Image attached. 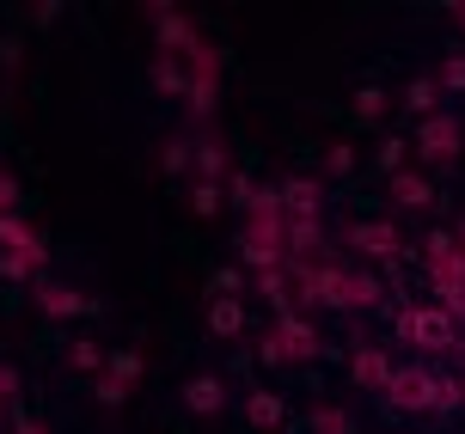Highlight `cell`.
<instances>
[{"label":"cell","mask_w":465,"mask_h":434,"mask_svg":"<svg viewBox=\"0 0 465 434\" xmlns=\"http://www.w3.org/2000/svg\"><path fill=\"white\" fill-rule=\"evenodd\" d=\"M319 355V330L301 319V312H276V330L263 343V361L282 367V361H312Z\"/></svg>","instance_id":"7a4b0ae2"},{"label":"cell","mask_w":465,"mask_h":434,"mask_svg":"<svg viewBox=\"0 0 465 434\" xmlns=\"http://www.w3.org/2000/svg\"><path fill=\"white\" fill-rule=\"evenodd\" d=\"M239 330H245L239 300H232V294H214V300H209V337H239Z\"/></svg>","instance_id":"9c48e42d"},{"label":"cell","mask_w":465,"mask_h":434,"mask_svg":"<svg viewBox=\"0 0 465 434\" xmlns=\"http://www.w3.org/2000/svg\"><path fill=\"white\" fill-rule=\"evenodd\" d=\"M190 160H196V172H203V178H221V172H227V153H221V141H203V147H196V153H190Z\"/></svg>","instance_id":"2e32d148"},{"label":"cell","mask_w":465,"mask_h":434,"mask_svg":"<svg viewBox=\"0 0 465 434\" xmlns=\"http://www.w3.org/2000/svg\"><path fill=\"white\" fill-rule=\"evenodd\" d=\"M37 306H44L49 319H80V312H93L74 288H37Z\"/></svg>","instance_id":"8fae6325"},{"label":"cell","mask_w":465,"mask_h":434,"mask_svg":"<svg viewBox=\"0 0 465 434\" xmlns=\"http://www.w3.org/2000/svg\"><path fill=\"white\" fill-rule=\"evenodd\" d=\"M349 380H355L361 391H386V386H392V355H386V349H355Z\"/></svg>","instance_id":"52a82bcc"},{"label":"cell","mask_w":465,"mask_h":434,"mask_svg":"<svg viewBox=\"0 0 465 434\" xmlns=\"http://www.w3.org/2000/svg\"><path fill=\"white\" fill-rule=\"evenodd\" d=\"M245 416H252V429L270 434V429H282V416H288V410H282L276 391H252V398H245Z\"/></svg>","instance_id":"7c38bea8"},{"label":"cell","mask_w":465,"mask_h":434,"mask_svg":"<svg viewBox=\"0 0 465 434\" xmlns=\"http://www.w3.org/2000/svg\"><path fill=\"white\" fill-rule=\"evenodd\" d=\"M184 410L190 416H221L227 410V380H221V373H196L184 386Z\"/></svg>","instance_id":"8992f818"},{"label":"cell","mask_w":465,"mask_h":434,"mask_svg":"<svg viewBox=\"0 0 465 434\" xmlns=\"http://www.w3.org/2000/svg\"><path fill=\"white\" fill-rule=\"evenodd\" d=\"M465 404V386L460 380H441V373H435V410H460Z\"/></svg>","instance_id":"44dd1931"},{"label":"cell","mask_w":465,"mask_h":434,"mask_svg":"<svg viewBox=\"0 0 465 434\" xmlns=\"http://www.w3.org/2000/svg\"><path fill=\"white\" fill-rule=\"evenodd\" d=\"M19 434H44V422H31V416H19Z\"/></svg>","instance_id":"4dcf8cb0"},{"label":"cell","mask_w":465,"mask_h":434,"mask_svg":"<svg viewBox=\"0 0 465 434\" xmlns=\"http://www.w3.org/2000/svg\"><path fill=\"white\" fill-rule=\"evenodd\" d=\"M392 202L398 208H429V202H435V183L417 178V172H398V178H392Z\"/></svg>","instance_id":"30bf717a"},{"label":"cell","mask_w":465,"mask_h":434,"mask_svg":"<svg viewBox=\"0 0 465 434\" xmlns=\"http://www.w3.org/2000/svg\"><path fill=\"white\" fill-rule=\"evenodd\" d=\"M312 434H355V422H349V410L325 404V410H312Z\"/></svg>","instance_id":"e0dca14e"},{"label":"cell","mask_w":465,"mask_h":434,"mask_svg":"<svg viewBox=\"0 0 465 434\" xmlns=\"http://www.w3.org/2000/svg\"><path fill=\"white\" fill-rule=\"evenodd\" d=\"M398 337L422 355H447V349L460 343V319L447 312L441 300H429V306H404L398 312Z\"/></svg>","instance_id":"6da1fadb"},{"label":"cell","mask_w":465,"mask_h":434,"mask_svg":"<svg viewBox=\"0 0 465 434\" xmlns=\"http://www.w3.org/2000/svg\"><path fill=\"white\" fill-rule=\"evenodd\" d=\"M104 367H111V380H123V386H135V380H141V355H135V349H123V355H104Z\"/></svg>","instance_id":"d6986e66"},{"label":"cell","mask_w":465,"mask_h":434,"mask_svg":"<svg viewBox=\"0 0 465 434\" xmlns=\"http://www.w3.org/2000/svg\"><path fill=\"white\" fill-rule=\"evenodd\" d=\"M190 165V147L184 141H165V172H184Z\"/></svg>","instance_id":"4316f807"},{"label":"cell","mask_w":465,"mask_h":434,"mask_svg":"<svg viewBox=\"0 0 465 434\" xmlns=\"http://www.w3.org/2000/svg\"><path fill=\"white\" fill-rule=\"evenodd\" d=\"M453 19H460V25H465V6H453Z\"/></svg>","instance_id":"1f68e13d"},{"label":"cell","mask_w":465,"mask_h":434,"mask_svg":"<svg viewBox=\"0 0 465 434\" xmlns=\"http://www.w3.org/2000/svg\"><path fill=\"white\" fill-rule=\"evenodd\" d=\"M398 160H404V141H380V165H386L392 178H398V172H404V165H398Z\"/></svg>","instance_id":"484cf974"},{"label":"cell","mask_w":465,"mask_h":434,"mask_svg":"<svg viewBox=\"0 0 465 434\" xmlns=\"http://www.w3.org/2000/svg\"><path fill=\"white\" fill-rule=\"evenodd\" d=\"M404 111L411 116H435L441 111V80H411V86H404Z\"/></svg>","instance_id":"5bb4252c"},{"label":"cell","mask_w":465,"mask_h":434,"mask_svg":"<svg viewBox=\"0 0 465 434\" xmlns=\"http://www.w3.org/2000/svg\"><path fill=\"white\" fill-rule=\"evenodd\" d=\"M68 361L80 367V373H98V367H104V349H98V343H74V349H68Z\"/></svg>","instance_id":"7402d4cb"},{"label":"cell","mask_w":465,"mask_h":434,"mask_svg":"<svg viewBox=\"0 0 465 434\" xmlns=\"http://www.w3.org/2000/svg\"><path fill=\"white\" fill-rule=\"evenodd\" d=\"M392 410H429L435 404V373L422 361H411V367H392V386L380 391Z\"/></svg>","instance_id":"3957f363"},{"label":"cell","mask_w":465,"mask_h":434,"mask_svg":"<svg viewBox=\"0 0 465 434\" xmlns=\"http://www.w3.org/2000/svg\"><path fill=\"white\" fill-rule=\"evenodd\" d=\"M349 245L361 257H380V263H392V257L404 252V239H398L392 221H361V227H349Z\"/></svg>","instance_id":"5b68a950"},{"label":"cell","mask_w":465,"mask_h":434,"mask_svg":"<svg viewBox=\"0 0 465 434\" xmlns=\"http://www.w3.org/2000/svg\"><path fill=\"white\" fill-rule=\"evenodd\" d=\"M441 86L447 92H465V55H447V62H441Z\"/></svg>","instance_id":"cb8c5ba5"},{"label":"cell","mask_w":465,"mask_h":434,"mask_svg":"<svg viewBox=\"0 0 465 434\" xmlns=\"http://www.w3.org/2000/svg\"><path fill=\"white\" fill-rule=\"evenodd\" d=\"M153 86H160L165 98H184L190 92V68L178 62V55H160V62H153Z\"/></svg>","instance_id":"4fadbf2b"},{"label":"cell","mask_w":465,"mask_h":434,"mask_svg":"<svg viewBox=\"0 0 465 434\" xmlns=\"http://www.w3.org/2000/svg\"><path fill=\"white\" fill-rule=\"evenodd\" d=\"M355 116H361V123H380V116H386V92L361 86V92H355Z\"/></svg>","instance_id":"ac0fdd59"},{"label":"cell","mask_w":465,"mask_h":434,"mask_svg":"<svg viewBox=\"0 0 465 434\" xmlns=\"http://www.w3.org/2000/svg\"><path fill=\"white\" fill-rule=\"evenodd\" d=\"M123 398H129V386H123V380H111V373H98V404H104V410H116Z\"/></svg>","instance_id":"603a6c76"},{"label":"cell","mask_w":465,"mask_h":434,"mask_svg":"<svg viewBox=\"0 0 465 434\" xmlns=\"http://www.w3.org/2000/svg\"><path fill=\"white\" fill-rule=\"evenodd\" d=\"M460 252H465V227H460Z\"/></svg>","instance_id":"d6a6232c"},{"label":"cell","mask_w":465,"mask_h":434,"mask_svg":"<svg viewBox=\"0 0 465 434\" xmlns=\"http://www.w3.org/2000/svg\"><path fill=\"white\" fill-rule=\"evenodd\" d=\"M190 208H196V214H221V183H203V190L190 196Z\"/></svg>","instance_id":"d4e9b609"},{"label":"cell","mask_w":465,"mask_h":434,"mask_svg":"<svg viewBox=\"0 0 465 434\" xmlns=\"http://www.w3.org/2000/svg\"><path fill=\"white\" fill-rule=\"evenodd\" d=\"M417 147H422V160L429 165H447V160H460V147H465V129H460V116H422V129H417Z\"/></svg>","instance_id":"277c9868"},{"label":"cell","mask_w":465,"mask_h":434,"mask_svg":"<svg viewBox=\"0 0 465 434\" xmlns=\"http://www.w3.org/2000/svg\"><path fill=\"white\" fill-rule=\"evenodd\" d=\"M31 270H44V245H19V252L0 257V275H6V281H25Z\"/></svg>","instance_id":"9a60e30c"},{"label":"cell","mask_w":465,"mask_h":434,"mask_svg":"<svg viewBox=\"0 0 465 434\" xmlns=\"http://www.w3.org/2000/svg\"><path fill=\"white\" fill-rule=\"evenodd\" d=\"M319 196H325V190H319L312 178H288L282 183V208H288L294 221H312V214H319Z\"/></svg>","instance_id":"ba28073f"},{"label":"cell","mask_w":465,"mask_h":434,"mask_svg":"<svg viewBox=\"0 0 465 434\" xmlns=\"http://www.w3.org/2000/svg\"><path fill=\"white\" fill-rule=\"evenodd\" d=\"M214 294H232V300H239V270H221V275H214Z\"/></svg>","instance_id":"f546056e"},{"label":"cell","mask_w":465,"mask_h":434,"mask_svg":"<svg viewBox=\"0 0 465 434\" xmlns=\"http://www.w3.org/2000/svg\"><path fill=\"white\" fill-rule=\"evenodd\" d=\"M19 202V183H13V172H0V214Z\"/></svg>","instance_id":"f1b7e54d"},{"label":"cell","mask_w":465,"mask_h":434,"mask_svg":"<svg viewBox=\"0 0 465 434\" xmlns=\"http://www.w3.org/2000/svg\"><path fill=\"white\" fill-rule=\"evenodd\" d=\"M325 165H331V172H337V178H343V172H349V165H355V153H349V147H343V141H337V147H331V153H325Z\"/></svg>","instance_id":"83f0119b"},{"label":"cell","mask_w":465,"mask_h":434,"mask_svg":"<svg viewBox=\"0 0 465 434\" xmlns=\"http://www.w3.org/2000/svg\"><path fill=\"white\" fill-rule=\"evenodd\" d=\"M0 245H6V252H19V245H44V239H37L31 227H19L13 214H0Z\"/></svg>","instance_id":"ffe728a7"}]
</instances>
